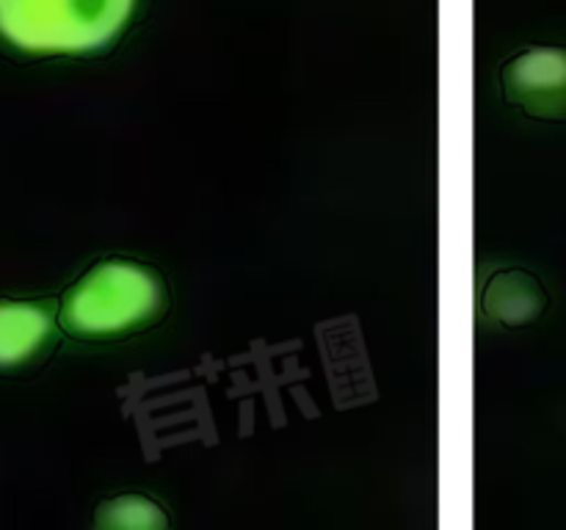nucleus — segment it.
Returning a JSON list of instances; mask_svg holds the SVG:
<instances>
[{
	"instance_id": "1",
	"label": "nucleus",
	"mask_w": 566,
	"mask_h": 530,
	"mask_svg": "<svg viewBox=\"0 0 566 530\" xmlns=\"http://www.w3.org/2000/svg\"><path fill=\"white\" fill-rule=\"evenodd\" d=\"M136 0H0V39L25 53H92L130 22Z\"/></svg>"
},
{
	"instance_id": "2",
	"label": "nucleus",
	"mask_w": 566,
	"mask_h": 530,
	"mask_svg": "<svg viewBox=\"0 0 566 530\" xmlns=\"http://www.w3.org/2000/svg\"><path fill=\"white\" fill-rule=\"evenodd\" d=\"M160 307V285L133 263H103L88 271L66 296L61 320L77 337L122 335Z\"/></svg>"
},
{
	"instance_id": "3",
	"label": "nucleus",
	"mask_w": 566,
	"mask_h": 530,
	"mask_svg": "<svg viewBox=\"0 0 566 530\" xmlns=\"http://www.w3.org/2000/svg\"><path fill=\"white\" fill-rule=\"evenodd\" d=\"M509 103L539 119L566 121V47H536L503 70Z\"/></svg>"
},
{
	"instance_id": "4",
	"label": "nucleus",
	"mask_w": 566,
	"mask_h": 530,
	"mask_svg": "<svg viewBox=\"0 0 566 530\" xmlns=\"http://www.w3.org/2000/svg\"><path fill=\"white\" fill-rule=\"evenodd\" d=\"M486 312L506 326H523L539 318L547 307V293L539 279L525 271H503L486 287Z\"/></svg>"
},
{
	"instance_id": "5",
	"label": "nucleus",
	"mask_w": 566,
	"mask_h": 530,
	"mask_svg": "<svg viewBox=\"0 0 566 530\" xmlns=\"http://www.w3.org/2000/svg\"><path fill=\"white\" fill-rule=\"evenodd\" d=\"M50 335V315L36 304L0 301V368L25 362Z\"/></svg>"
},
{
	"instance_id": "6",
	"label": "nucleus",
	"mask_w": 566,
	"mask_h": 530,
	"mask_svg": "<svg viewBox=\"0 0 566 530\" xmlns=\"http://www.w3.org/2000/svg\"><path fill=\"white\" fill-rule=\"evenodd\" d=\"M97 522L108 528H166L160 508L144 497H119L114 502H105Z\"/></svg>"
}]
</instances>
